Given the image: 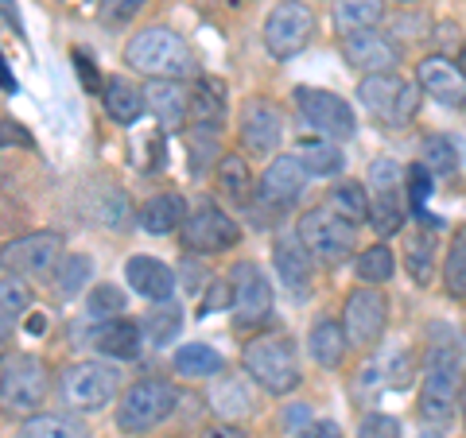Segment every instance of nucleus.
<instances>
[{"label": "nucleus", "instance_id": "f257e3e1", "mask_svg": "<svg viewBox=\"0 0 466 438\" xmlns=\"http://www.w3.org/2000/svg\"><path fill=\"white\" fill-rule=\"evenodd\" d=\"M125 63L148 78H187L195 70V51L171 27H144L125 43Z\"/></svg>", "mask_w": 466, "mask_h": 438}, {"label": "nucleus", "instance_id": "f03ea898", "mask_svg": "<svg viewBox=\"0 0 466 438\" xmlns=\"http://www.w3.org/2000/svg\"><path fill=\"white\" fill-rule=\"evenodd\" d=\"M462 388V357L451 345H431L424 357V381H420V419L440 427L451 419Z\"/></svg>", "mask_w": 466, "mask_h": 438}, {"label": "nucleus", "instance_id": "7ed1b4c3", "mask_svg": "<svg viewBox=\"0 0 466 438\" xmlns=\"http://www.w3.org/2000/svg\"><path fill=\"white\" fill-rule=\"evenodd\" d=\"M241 361H245V373L265 392H272V396H288L299 384V361L284 333H260V338H253L245 345Z\"/></svg>", "mask_w": 466, "mask_h": 438}, {"label": "nucleus", "instance_id": "20e7f679", "mask_svg": "<svg viewBox=\"0 0 466 438\" xmlns=\"http://www.w3.org/2000/svg\"><path fill=\"white\" fill-rule=\"evenodd\" d=\"M299 241L308 244V253L319 260V264H342V260L354 256L358 248V225L339 217L330 206H315L299 217Z\"/></svg>", "mask_w": 466, "mask_h": 438}, {"label": "nucleus", "instance_id": "39448f33", "mask_svg": "<svg viewBox=\"0 0 466 438\" xmlns=\"http://www.w3.org/2000/svg\"><path fill=\"white\" fill-rule=\"evenodd\" d=\"M175 403H179V392L171 388V381H159V376L137 381L116 403V427L125 434H148L175 412Z\"/></svg>", "mask_w": 466, "mask_h": 438}, {"label": "nucleus", "instance_id": "423d86ee", "mask_svg": "<svg viewBox=\"0 0 466 438\" xmlns=\"http://www.w3.org/2000/svg\"><path fill=\"white\" fill-rule=\"evenodd\" d=\"M358 101L381 124L404 128V124H412V116L420 109V85L404 82L397 70H389V75H366L358 82Z\"/></svg>", "mask_w": 466, "mask_h": 438}, {"label": "nucleus", "instance_id": "0eeeda50", "mask_svg": "<svg viewBox=\"0 0 466 438\" xmlns=\"http://www.w3.org/2000/svg\"><path fill=\"white\" fill-rule=\"evenodd\" d=\"M116 388H121V376H116L113 364L101 361H78L63 369L58 376V392H63V403L70 412H106L116 400Z\"/></svg>", "mask_w": 466, "mask_h": 438}, {"label": "nucleus", "instance_id": "6e6552de", "mask_svg": "<svg viewBox=\"0 0 466 438\" xmlns=\"http://www.w3.org/2000/svg\"><path fill=\"white\" fill-rule=\"evenodd\" d=\"M179 233H183V248H191L195 256H218L241 241V225L214 198H198L195 210L183 217Z\"/></svg>", "mask_w": 466, "mask_h": 438}, {"label": "nucleus", "instance_id": "1a4fd4ad", "mask_svg": "<svg viewBox=\"0 0 466 438\" xmlns=\"http://www.w3.org/2000/svg\"><path fill=\"white\" fill-rule=\"evenodd\" d=\"M315 35V12L308 0H280L265 20V47L276 63L296 58Z\"/></svg>", "mask_w": 466, "mask_h": 438}, {"label": "nucleus", "instance_id": "9d476101", "mask_svg": "<svg viewBox=\"0 0 466 438\" xmlns=\"http://www.w3.org/2000/svg\"><path fill=\"white\" fill-rule=\"evenodd\" d=\"M43 400H47V364L35 353L12 357L0 373V407L12 415H35Z\"/></svg>", "mask_w": 466, "mask_h": 438}, {"label": "nucleus", "instance_id": "9b49d317", "mask_svg": "<svg viewBox=\"0 0 466 438\" xmlns=\"http://www.w3.org/2000/svg\"><path fill=\"white\" fill-rule=\"evenodd\" d=\"M291 101H296L303 121H308L315 133H323L327 140H350L358 133V116L350 109V101L339 94L319 90V85H296Z\"/></svg>", "mask_w": 466, "mask_h": 438}, {"label": "nucleus", "instance_id": "f8f14e48", "mask_svg": "<svg viewBox=\"0 0 466 438\" xmlns=\"http://www.w3.org/2000/svg\"><path fill=\"white\" fill-rule=\"evenodd\" d=\"M229 314L238 330L265 326V318L272 314V287L253 260H241L229 272Z\"/></svg>", "mask_w": 466, "mask_h": 438}, {"label": "nucleus", "instance_id": "ddd939ff", "mask_svg": "<svg viewBox=\"0 0 466 438\" xmlns=\"http://www.w3.org/2000/svg\"><path fill=\"white\" fill-rule=\"evenodd\" d=\"M58 260H63V237L51 229L24 233V237L0 248V264L12 275H20V280H43V275L55 272Z\"/></svg>", "mask_w": 466, "mask_h": 438}, {"label": "nucleus", "instance_id": "4468645a", "mask_svg": "<svg viewBox=\"0 0 466 438\" xmlns=\"http://www.w3.org/2000/svg\"><path fill=\"white\" fill-rule=\"evenodd\" d=\"M385 323H389V299L377 287L366 284V287H358V291H350V295H346L342 330H346V342L350 345H373V342H381Z\"/></svg>", "mask_w": 466, "mask_h": 438}, {"label": "nucleus", "instance_id": "2eb2a0df", "mask_svg": "<svg viewBox=\"0 0 466 438\" xmlns=\"http://www.w3.org/2000/svg\"><path fill=\"white\" fill-rule=\"evenodd\" d=\"M308 191V171L299 167L296 155H272V164L265 167V179L257 183V202L268 206L272 214L291 210Z\"/></svg>", "mask_w": 466, "mask_h": 438}, {"label": "nucleus", "instance_id": "dca6fc26", "mask_svg": "<svg viewBox=\"0 0 466 438\" xmlns=\"http://www.w3.org/2000/svg\"><path fill=\"white\" fill-rule=\"evenodd\" d=\"M280 140H284L280 109H276L272 101H265V97L245 101V109H241V144H245V152L265 159V155H276Z\"/></svg>", "mask_w": 466, "mask_h": 438}, {"label": "nucleus", "instance_id": "f3484780", "mask_svg": "<svg viewBox=\"0 0 466 438\" xmlns=\"http://www.w3.org/2000/svg\"><path fill=\"white\" fill-rule=\"evenodd\" d=\"M342 55H346L350 66L361 70V75H389V70H397V63H400V51L392 47L381 32H373V27L346 32L342 35Z\"/></svg>", "mask_w": 466, "mask_h": 438}, {"label": "nucleus", "instance_id": "a211bd4d", "mask_svg": "<svg viewBox=\"0 0 466 438\" xmlns=\"http://www.w3.org/2000/svg\"><path fill=\"white\" fill-rule=\"evenodd\" d=\"M416 85H420V90H424L428 97L440 101V105H447V109L466 105V78H462V70L451 63V58H443V55H431V58H424V63H420Z\"/></svg>", "mask_w": 466, "mask_h": 438}, {"label": "nucleus", "instance_id": "6ab92c4d", "mask_svg": "<svg viewBox=\"0 0 466 438\" xmlns=\"http://www.w3.org/2000/svg\"><path fill=\"white\" fill-rule=\"evenodd\" d=\"M140 94H144V109H148L167 133H179V128L191 121V116H187V101H191V94L183 90L179 78H152Z\"/></svg>", "mask_w": 466, "mask_h": 438}, {"label": "nucleus", "instance_id": "aec40b11", "mask_svg": "<svg viewBox=\"0 0 466 438\" xmlns=\"http://www.w3.org/2000/svg\"><path fill=\"white\" fill-rule=\"evenodd\" d=\"M272 264H276V275L291 287V291H308L311 287V275H315V256L308 253V244L299 241V233H284L280 241L272 248Z\"/></svg>", "mask_w": 466, "mask_h": 438}, {"label": "nucleus", "instance_id": "412c9836", "mask_svg": "<svg viewBox=\"0 0 466 438\" xmlns=\"http://www.w3.org/2000/svg\"><path fill=\"white\" fill-rule=\"evenodd\" d=\"M125 280L133 284L137 295L152 299V303L171 299V291H175V272L167 264H159V260H152V256H128Z\"/></svg>", "mask_w": 466, "mask_h": 438}, {"label": "nucleus", "instance_id": "4be33fe9", "mask_svg": "<svg viewBox=\"0 0 466 438\" xmlns=\"http://www.w3.org/2000/svg\"><path fill=\"white\" fill-rule=\"evenodd\" d=\"M94 345L113 361H133V357H140L144 330L133 323V318L116 314V318H109V323H101V330L94 333Z\"/></svg>", "mask_w": 466, "mask_h": 438}, {"label": "nucleus", "instance_id": "5701e85b", "mask_svg": "<svg viewBox=\"0 0 466 438\" xmlns=\"http://www.w3.org/2000/svg\"><path fill=\"white\" fill-rule=\"evenodd\" d=\"M187 116L207 128V133H218V128L226 124V90L222 82L214 78H198V85L191 90V101H187Z\"/></svg>", "mask_w": 466, "mask_h": 438}, {"label": "nucleus", "instance_id": "b1692460", "mask_svg": "<svg viewBox=\"0 0 466 438\" xmlns=\"http://www.w3.org/2000/svg\"><path fill=\"white\" fill-rule=\"evenodd\" d=\"M183 217H187L183 194H156V198H148V202H144V206L137 210L140 229L156 233V237H164V233H175V229L183 225Z\"/></svg>", "mask_w": 466, "mask_h": 438}, {"label": "nucleus", "instance_id": "393cba45", "mask_svg": "<svg viewBox=\"0 0 466 438\" xmlns=\"http://www.w3.org/2000/svg\"><path fill=\"white\" fill-rule=\"evenodd\" d=\"M210 407L229 423L253 415V392L245 384V376H218L210 388Z\"/></svg>", "mask_w": 466, "mask_h": 438}, {"label": "nucleus", "instance_id": "a878e982", "mask_svg": "<svg viewBox=\"0 0 466 438\" xmlns=\"http://www.w3.org/2000/svg\"><path fill=\"white\" fill-rule=\"evenodd\" d=\"M346 345H350L346 330H342V323H334V318H319L308 333V349H311L319 369H339L346 357Z\"/></svg>", "mask_w": 466, "mask_h": 438}, {"label": "nucleus", "instance_id": "bb28decb", "mask_svg": "<svg viewBox=\"0 0 466 438\" xmlns=\"http://www.w3.org/2000/svg\"><path fill=\"white\" fill-rule=\"evenodd\" d=\"M16 438H94L90 427L78 415H58V412H35L16 431Z\"/></svg>", "mask_w": 466, "mask_h": 438}, {"label": "nucleus", "instance_id": "cd10ccee", "mask_svg": "<svg viewBox=\"0 0 466 438\" xmlns=\"http://www.w3.org/2000/svg\"><path fill=\"white\" fill-rule=\"evenodd\" d=\"M101 101H106L109 121H116V124H133L144 113V94L125 78H109L106 85H101Z\"/></svg>", "mask_w": 466, "mask_h": 438}, {"label": "nucleus", "instance_id": "c85d7f7f", "mask_svg": "<svg viewBox=\"0 0 466 438\" xmlns=\"http://www.w3.org/2000/svg\"><path fill=\"white\" fill-rule=\"evenodd\" d=\"M296 159H299V167L308 171V174H339L346 167V155L342 148H334V144L323 136V140H299L296 144Z\"/></svg>", "mask_w": 466, "mask_h": 438}, {"label": "nucleus", "instance_id": "c756f323", "mask_svg": "<svg viewBox=\"0 0 466 438\" xmlns=\"http://www.w3.org/2000/svg\"><path fill=\"white\" fill-rule=\"evenodd\" d=\"M222 369H226L222 353L210 349L207 342H191V345L175 349V373H179V376H191V381H198V376H218Z\"/></svg>", "mask_w": 466, "mask_h": 438}, {"label": "nucleus", "instance_id": "7c9ffc66", "mask_svg": "<svg viewBox=\"0 0 466 438\" xmlns=\"http://www.w3.org/2000/svg\"><path fill=\"white\" fill-rule=\"evenodd\" d=\"M218 186H222V194L229 202L249 206V202H253V174H249L245 155H222V159H218Z\"/></svg>", "mask_w": 466, "mask_h": 438}, {"label": "nucleus", "instance_id": "2f4dec72", "mask_svg": "<svg viewBox=\"0 0 466 438\" xmlns=\"http://www.w3.org/2000/svg\"><path fill=\"white\" fill-rule=\"evenodd\" d=\"M90 275H94V260L86 256V253H63V260L55 264V272H51V284H55V291L63 299H75L78 291L90 284Z\"/></svg>", "mask_w": 466, "mask_h": 438}, {"label": "nucleus", "instance_id": "473e14b6", "mask_svg": "<svg viewBox=\"0 0 466 438\" xmlns=\"http://www.w3.org/2000/svg\"><path fill=\"white\" fill-rule=\"evenodd\" d=\"M370 225L381 233V237H392V233H400V225H404V198H400V186H397V191H373V194H370Z\"/></svg>", "mask_w": 466, "mask_h": 438}, {"label": "nucleus", "instance_id": "72a5a7b5", "mask_svg": "<svg viewBox=\"0 0 466 438\" xmlns=\"http://www.w3.org/2000/svg\"><path fill=\"white\" fill-rule=\"evenodd\" d=\"M385 16L381 0H334V24L346 32H361V27H377Z\"/></svg>", "mask_w": 466, "mask_h": 438}, {"label": "nucleus", "instance_id": "f704fd0d", "mask_svg": "<svg viewBox=\"0 0 466 438\" xmlns=\"http://www.w3.org/2000/svg\"><path fill=\"white\" fill-rule=\"evenodd\" d=\"M179 330H183V311L175 299H159L152 311L144 314V333H148L152 345H167Z\"/></svg>", "mask_w": 466, "mask_h": 438}, {"label": "nucleus", "instance_id": "c9c22d12", "mask_svg": "<svg viewBox=\"0 0 466 438\" xmlns=\"http://www.w3.org/2000/svg\"><path fill=\"white\" fill-rule=\"evenodd\" d=\"M327 206L339 217H346V222H354V225L370 222V191H366V186H358V183H339L330 191Z\"/></svg>", "mask_w": 466, "mask_h": 438}, {"label": "nucleus", "instance_id": "e433bc0d", "mask_svg": "<svg viewBox=\"0 0 466 438\" xmlns=\"http://www.w3.org/2000/svg\"><path fill=\"white\" fill-rule=\"evenodd\" d=\"M358 280L370 284V287H381L392 280V268H397V256H392V248L381 241V244H370L366 253L358 256Z\"/></svg>", "mask_w": 466, "mask_h": 438}, {"label": "nucleus", "instance_id": "4c0bfd02", "mask_svg": "<svg viewBox=\"0 0 466 438\" xmlns=\"http://www.w3.org/2000/svg\"><path fill=\"white\" fill-rule=\"evenodd\" d=\"M404 268H408V275H412L420 287L431 284V275H435V237H431V233H416V237L408 241Z\"/></svg>", "mask_w": 466, "mask_h": 438}, {"label": "nucleus", "instance_id": "58836bf2", "mask_svg": "<svg viewBox=\"0 0 466 438\" xmlns=\"http://www.w3.org/2000/svg\"><path fill=\"white\" fill-rule=\"evenodd\" d=\"M443 287L451 299H466V225L455 229L447 248V264H443Z\"/></svg>", "mask_w": 466, "mask_h": 438}, {"label": "nucleus", "instance_id": "ea45409f", "mask_svg": "<svg viewBox=\"0 0 466 438\" xmlns=\"http://www.w3.org/2000/svg\"><path fill=\"white\" fill-rule=\"evenodd\" d=\"M420 164H424L431 174H455L459 171V152L451 136H428L420 144Z\"/></svg>", "mask_w": 466, "mask_h": 438}, {"label": "nucleus", "instance_id": "a19ab883", "mask_svg": "<svg viewBox=\"0 0 466 438\" xmlns=\"http://www.w3.org/2000/svg\"><path fill=\"white\" fill-rule=\"evenodd\" d=\"M27 306H32V291H27L20 275L8 272V280H0V323L16 326V318L27 314Z\"/></svg>", "mask_w": 466, "mask_h": 438}, {"label": "nucleus", "instance_id": "79ce46f5", "mask_svg": "<svg viewBox=\"0 0 466 438\" xmlns=\"http://www.w3.org/2000/svg\"><path fill=\"white\" fill-rule=\"evenodd\" d=\"M121 311H125V291L113 284H97L90 291V299H86V314L101 318V323H109V318H116Z\"/></svg>", "mask_w": 466, "mask_h": 438}, {"label": "nucleus", "instance_id": "37998d69", "mask_svg": "<svg viewBox=\"0 0 466 438\" xmlns=\"http://www.w3.org/2000/svg\"><path fill=\"white\" fill-rule=\"evenodd\" d=\"M381 376H385V388H408L412 384V353L408 349H400V345H392L389 353H385V361H381Z\"/></svg>", "mask_w": 466, "mask_h": 438}, {"label": "nucleus", "instance_id": "c03bdc74", "mask_svg": "<svg viewBox=\"0 0 466 438\" xmlns=\"http://www.w3.org/2000/svg\"><path fill=\"white\" fill-rule=\"evenodd\" d=\"M187 152H191V171H195V174H207V171L214 167V155H218L214 133H207V128L191 133V136H187Z\"/></svg>", "mask_w": 466, "mask_h": 438}, {"label": "nucleus", "instance_id": "a18cd8bd", "mask_svg": "<svg viewBox=\"0 0 466 438\" xmlns=\"http://www.w3.org/2000/svg\"><path fill=\"white\" fill-rule=\"evenodd\" d=\"M144 5H148V0H101V24H109V27L133 24Z\"/></svg>", "mask_w": 466, "mask_h": 438}, {"label": "nucleus", "instance_id": "49530a36", "mask_svg": "<svg viewBox=\"0 0 466 438\" xmlns=\"http://www.w3.org/2000/svg\"><path fill=\"white\" fill-rule=\"evenodd\" d=\"M128 217H137V214H133V206H128L125 191H109V194H106V206H101V225L125 229V225H128Z\"/></svg>", "mask_w": 466, "mask_h": 438}, {"label": "nucleus", "instance_id": "de8ad7c7", "mask_svg": "<svg viewBox=\"0 0 466 438\" xmlns=\"http://www.w3.org/2000/svg\"><path fill=\"white\" fill-rule=\"evenodd\" d=\"M397 186H400V167L392 164L389 155L373 159L370 164V191H397Z\"/></svg>", "mask_w": 466, "mask_h": 438}, {"label": "nucleus", "instance_id": "09e8293b", "mask_svg": "<svg viewBox=\"0 0 466 438\" xmlns=\"http://www.w3.org/2000/svg\"><path fill=\"white\" fill-rule=\"evenodd\" d=\"M358 438H400V423L392 415L373 412V415H366L358 423Z\"/></svg>", "mask_w": 466, "mask_h": 438}, {"label": "nucleus", "instance_id": "8fccbe9b", "mask_svg": "<svg viewBox=\"0 0 466 438\" xmlns=\"http://www.w3.org/2000/svg\"><path fill=\"white\" fill-rule=\"evenodd\" d=\"M428 198H431V171L424 164H412L408 167V202H412V210H420Z\"/></svg>", "mask_w": 466, "mask_h": 438}, {"label": "nucleus", "instance_id": "3c124183", "mask_svg": "<svg viewBox=\"0 0 466 438\" xmlns=\"http://www.w3.org/2000/svg\"><path fill=\"white\" fill-rule=\"evenodd\" d=\"M377 388H385V376H381V364L370 361L366 369L358 373V381H354V396H358L361 403H370V400L377 396Z\"/></svg>", "mask_w": 466, "mask_h": 438}, {"label": "nucleus", "instance_id": "603ef678", "mask_svg": "<svg viewBox=\"0 0 466 438\" xmlns=\"http://www.w3.org/2000/svg\"><path fill=\"white\" fill-rule=\"evenodd\" d=\"M75 75H78L86 94H101V85H106V82H101V75H97V66H94V58L86 51H75Z\"/></svg>", "mask_w": 466, "mask_h": 438}, {"label": "nucleus", "instance_id": "864d4df0", "mask_svg": "<svg viewBox=\"0 0 466 438\" xmlns=\"http://www.w3.org/2000/svg\"><path fill=\"white\" fill-rule=\"evenodd\" d=\"M291 438H342L339 423H308V427H299Z\"/></svg>", "mask_w": 466, "mask_h": 438}, {"label": "nucleus", "instance_id": "5fc2aeb1", "mask_svg": "<svg viewBox=\"0 0 466 438\" xmlns=\"http://www.w3.org/2000/svg\"><path fill=\"white\" fill-rule=\"evenodd\" d=\"M198 438H245V431L238 427V423H214V427H207V431H202Z\"/></svg>", "mask_w": 466, "mask_h": 438}, {"label": "nucleus", "instance_id": "6e6d98bb", "mask_svg": "<svg viewBox=\"0 0 466 438\" xmlns=\"http://www.w3.org/2000/svg\"><path fill=\"white\" fill-rule=\"evenodd\" d=\"M284 427H288L291 434H296L299 427H308V407H303V403H296V407H288V412H284Z\"/></svg>", "mask_w": 466, "mask_h": 438}, {"label": "nucleus", "instance_id": "4d7b16f0", "mask_svg": "<svg viewBox=\"0 0 466 438\" xmlns=\"http://www.w3.org/2000/svg\"><path fill=\"white\" fill-rule=\"evenodd\" d=\"M226 287H229V284H218V287L210 291V295H207V299H202V306H198V314H214V311H218V306H222V303H226Z\"/></svg>", "mask_w": 466, "mask_h": 438}, {"label": "nucleus", "instance_id": "13d9d810", "mask_svg": "<svg viewBox=\"0 0 466 438\" xmlns=\"http://www.w3.org/2000/svg\"><path fill=\"white\" fill-rule=\"evenodd\" d=\"M0 16H5V24H8V27H16V32H24V20H20L16 0H0Z\"/></svg>", "mask_w": 466, "mask_h": 438}, {"label": "nucleus", "instance_id": "bf43d9fd", "mask_svg": "<svg viewBox=\"0 0 466 438\" xmlns=\"http://www.w3.org/2000/svg\"><path fill=\"white\" fill-rule=\"evenodd\" d=\"M183 272H187V280H183V284L191 287V291H202V287L210 284V275H207V272H198V268H191V264H187Z\"/></svg>", "mask_w": 466, "mask_h": 438}, {"label": "nucleus", "instance_id": "052dcab7", "mask_svg": "<svg viewBox=\"0 0 466 438\" xmlns=\"http://www.w3.org/2000/svg\"><path fill=\"white\" fill-rule=\"evenodd\" d=\"M0 90L5 94H16V78H12V70L5 63V55H0Z\"/></svg>", "mask_w": 466, "mask_h": 438}, {"label": "nucleus", "instance_id": "680f3d73", "mask_svg": "<svg viewBox=\"0 0 466 438\" xmlns=\"http://www.w3.org/2000/svg\"><path fill=\"white\" fill-rule=\"evenodd\" d=\"M12 323H0V357H5V349H8V342H12Z\"/></svg>", "mask_w": 466, "mask_h": 438}, {"label": "nucleus", "instance_id": "e2e57ef3", "mask_svg": "<svg viewBox=\"0 0 466 438\" xmlns=\"http://www.w3.org/2000/svg\"><path fill=\"white\" fill-rule=\"evenodd\" d=\"M43 330H47V318H43V314L27 318V333H43Z\"/></svg>", "mask_w": 466, "mask_h": 438}, {"label": "nucleus", "instance_id": "0e129e2a", "mask_svg": "<svg viewBox=\"0 0 466 438\" xmlns=\"http://www.w3.org/2000/svg\"><path fill=\"white\" fill-rule=\"evenodd\" d=\"M459 407H462V427H466V384L459 388Z\"/></svg>", "mask_w": 466, "mask_h": 438}, {"label": "nucleus", "instance_id": "69168bd1", "mask_svg": "<svg viewBox=\"0 0 466 438\" xmlns=\"http://www.w3.org/2000/svg\"><path fill=\"white\" fill-rule=\"evenodd\" d=\"M455 66H459V70H462V78H466V47H462V51H459V63H455Z\"/></svg>", "mask_w": 466, "mask_h": 438}]
</instances>
